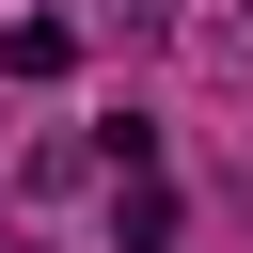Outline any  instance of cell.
<instances>
[{
  "instance_id": "1",
  "label": "cell",
  "mask_w": 253,
  "mask_h": 253,
  "mask_svg": "<svg viewBox=\"0 0 253 253\" xmlns=\"http://www.w3.org/2000/svg\"><path fill=\"white\" fill-rule=\"evenodd\" d=\"M63 63H79L63 16H16V32H0V79H63Z\"/></svg>"
}]
</instances>
